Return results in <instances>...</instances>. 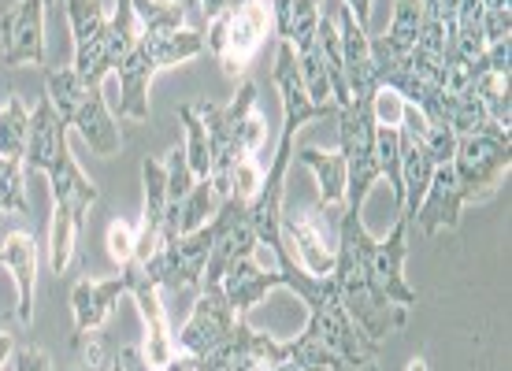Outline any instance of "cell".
Here are the masks:
<instances>
[{"mask_svg": "<svg viewBox=\"0 0 512 371\" xmlns=\"http://www.w3.org/2000/svg\"><path fill=\"white\" fill-rule=\"evenodd\" d=\"M483 60H487V71H494V75H505V78H509L512 38H509V41H494V45H487V52H483Z\"/></svg>", "mask_w": 512, "mask_h": 371, "instance_id": "d590c367", "label": "cell"}, {"mask_svg": "<svg viewBox=\"0 0 512 371\" xmlns=\"http://www.w3.org/2000/svg\"><path fill=\"white\" fill-rule=\"evenodd\" d=\"M12 349H15L12 334L0 331V371H4V364H8V357H12Z\"/></svg>", "mask_w": 512, "mask_h": 371, "instance_id": "60d3db41", "label": "cell"}, {"mask_svg": "<svg viewBox=\"0 0 512 371\" xmlns=\"http://www.w3.org/2000/svg\"><path fill=\"white\" fill-rule=\"evenodd\" d=\"M104 245H108V256L116 260L119 268L134 260V227L127 219H112L108 223V234H104Z\"/></svg>", "mask_w": 512, "mask_h": 371, "instance_id": "4dcf8cb0", "label": "cell"}, {"mask_svg": "<svg viewBox=\"0 0 512 371\" xmlns=\"http://www.w3.org/2000/svg\"><path fill=\"white\" fill-rule=\"evenodd\" d=\"M130 4H134V15H138L145 34H171V30L186 26L182 4H175V0H130Z\"/></svg>", "mask_w": 512, "mask_h": 371, "instance_id": "f1b7e54d", "label": "cell"}, {"mask_svg": "<svg viewBox=\"0 0 512 371\" xmlns=\"http://www.w3.org/2000/svg\"><path fill=\"white\" fill-rule=\"evenodd\" d=\"M201 4V12H205V19L212 23V19H219V15H227L231 8H238L242 0H197Z\"/></svg>", "mask_w": 512, "mask_h": 371, "instance_id": "74e56055", "label": "cell"}, {"mask_svg": "<svg viewBox=\"0 0 512 371\" xmlns=\"http://www.w3.org/2000/svg\"><path fill=\"white\" fill-rule=\"evenodd\" d=\"M108 371H123V368H119V360H112V368H108Z\"/></svg>", "mask_w": 512, "mask_h": 371, "instance_id": "f6af8a7d", "label": "cell"}, {"mask_svg": "<svg viewBox=\"0 0 512 371\" xmlns=\"http://www.w3.org/2000/svg\"><path fill=\"white\" fill-rule=\"evenodd\" d=\"M205 52V34L201 30H171V34H141L138 45L123 56V64L116 67L119 75V112L134 123L149 119V82L156 71L186 60H197Z\"/></svg>", "mask_w": 512, "mask_h": 371, "instance_id": "3957f363", "label": "cell"}, {"mask_svg": "<svg viewBox=\"0 0 512 371\" xmlns=\"http://www.w3.org/2000/svg\"><path fill=\"white\" fill-rule=\"evenodd\" d=\"M123 279H127V294L138 301L141 323H145V349H141V353H145V360L160 371L167 360L179 353V349H175L171 323H167V312H164V305H160V286L145 275V268H141L138 260L123 264Z\"/></svg>", "mask_w": 512, "mask_h": 371, "instance_id": "4fadbf2b", "label": "cell"}, {"mask_svg": "<svg viewBox=\"0 0 512 371\" xmlns=\"http://www.w3.org/2000/svg\"><path fill=\"white\" fill-rule=\"evenodd\" d=\"M119 368L123 371H156L153 364H149V360H145V353H141V349H134V346H123L119 349Z\"/></svg>", "mask_w": 512, "mask_h": 371, "instance_id": "8d00e7d4", "label": "cell"}, {"mask_svg": "<svg viewBox=\"0 0 512 371\" xmlns=\"http://www.w3.org/2000/svg\"><path fill=\"white\" fill-rule=\"evenodd\" d=\"M316 4H323V0H316Z\"/></svg>", "mask_w": 512, "mask_h": 371, "instance_id": "7dc6e473", "label": "cell"}, {"mask_svg": "<svg viewBox=\"0 0 512 371\" xmlns=\"http://www.w3.org/2000/svg\"><path fill=\"white\" fill-rule=\"evenodd\" d=\"M197 116L205 119L208 145H212V175H208V182H212L219 201H227L234 167L260 153V145L268 138V123L256 112V86L242 82L227 108L208 101L197 104Z\"/></svg>", "mask_w": 512, "mask_h": 371, "instance_id": "6da1fadb", "label": "cell"}, {"mask_svg": "<svg viewBox=\"0 0 512 371\" xmlns=\"http://www.w3.org/2000/svg\"><path fill=\"white\" fill-rule=\"evenodd\" d=\"M0 256H4V268L12 271L15 290H19V323L34 320V275H38V242L34 234L26 231H8L4 245H0Z\"/></svg>", "mask_w": 512, "mask_h": 371, "instance_id": "d6986e66", "label": "cell"}, {"mask_svg": "<svg viewBox=\"0 0 512 371\" xmlns=\"http://www.w3.org/2000/svg\"><path fill=\"white\" fill-rule=\"evenodd\" d=\"M141 186H145V197H141V219L138 227H134V260L145 264L160 249V234H164V216H167L164 160H156V156L141 160Z\"/></svg>", "mask_w": 512, "mask_h": 371, "instance_id": "5bb4252c", "label": "cell"}, {"mask_svg": "<svg viewBox=\"0 0 512 371\" xmlns=\"http://www.w3.org/2000/svg\"><path fill=\"white\" fill-rule=\"evenodd\" d=\"M279 286V271H268L256 264V253L249 256H234L227 271H223V279H219V290L223 297L234 305L238 316H245L249 308L260 301V297H268V290Z\"/></svg>", "mask_w": 512, "mask_h": 371, "instance_id": "ac0fdd59", "label": "cell"}, {"mask_svg": "<svg viewBox=\"0 0 512 371\" xmlns=\"http://www.w3.org/2000/svg\"><path fill=\"white\" fill-rule=\"evenodd\" d=\"M67 23L75 34V71L86 86H104L112 67L104 60V30H108V12L101 0H64Z\"/></svg>", "mask_w": 512, "mask_h": 371, "instance_id": "30bf717a", "label": "cell"}, {"mask_svg": "<svg viewBox=\"0 0 512 371\" xmlns=\"http://www.w3.org/2000/svg\"><path fill=\"white\" fill-rule=\"evenodd\" d=\"M160 371H197V360H193L190 353H175Z\"/></svg>", "mask_w": 512, "mask_h": 371, "instance_id": "f35d334b", "label": "cell"}, {"mask_svg": "<svg viewBox=\"0 0 512 371\" xmlns=\"http://www.w3.org/2000/svg\"><path fill=\"white\" fill-rule=\"evenodd\" d=\"M338 153L346 160V208L364 212V197L379 179V164H375V119L372 101H349L338 108Z\"/></svg>", "mask_w": 512, "mask_h": 371, "instance_id": "52a82bcc", "label": "cell"}, {"mask_svg": "<svg viewBox=\"0 0 512 371\" xmlns=\"http://www.w3.org/2000/svg\"><path fill=\"white\" fill-rule=\"evenodd\" d=\"M0 64H45V0H15L0 15Z\"/></svg>", "mask_w": 512, "mask_h": 371, "instance_id": "7c38bea8", "label": "cell"}, {"mask_svg": "<svg viewBox=\"0 0 512 371\" xmlns=\"http://www.w3.org/2000/svg\"><path fill=\"white\" fill-rule=\"evenodd\" d=\"M349 12L357 15V23L360 26H368V15H372V0H342Z\"/></svg>", "mask_w": 512, "mask_h": 371, "instance_id": "ab89813d", "label": "cell"}, {"mask_svg": "<svg viewBox=\"0 0 512 371\" xmlns=\"http://www.w3.org/2000/svg\"><path fill=\"white\" fill-rule=\"evenodd\" d=\"M290 4H294V0H271V12H275V26H279L282 19H286V12H290Z\"/></svg>", "mask_w": 512, "mask_h": 371, "instance_id": "b9f144b4", "label": "cell"}, {"mask_svg": "<svg viewBox=\"0 0 512 371\" xmlns=\"http://www.w3.org/2000/svg\"><path fill=\"white\" fill-rule=\"evenodd\" d=\"M179 119H182V127H186L182 153H186V164H190L193 179H208V175H212V145H208L205 119L197 116V104H182Z\"/></svg>", "mask_w": 512, "mask_h": 371, "instance_id": "484cf974", "label": "cell"}, {"mask_svg": "<svg viewBox=\"0 0 512 371\" xmlns=\"http://www.w3.org/2000/svg\"><path fill=\"white\" fill-rule=\"evenodd\" d=\"M294 160L297 164H305L308 171L316 175L323 208L346 205L349 179H346V160H342V153H323V149H316V145H305V149H294Z\"/></svg>", "mask_w": 512, "mask_h": 371, "instance_id": "ffe728a7", "label": "cell"}, {"mask_svg": "<svg viewBox=\"0 0 512 371\" xmlns=\"http://www.w3.org/2000/svg\"><path fill=\"white\" fill-rule=\"evenodd\" d=\"M141 34H145V30H141L138 15H134V4H130V0H119L116 12L108 15V30H104V60H108L112 71H116V67L123 64V56L138 45Z\"/></svg>", "mask_w": 512, "mask_h": 371, "instance_id": "603a6c76", "label": "cell"}, {"mask_svg": "<svg viewBox=\"0 0 512 371\" xmlns=\"http://www.w3.org/2000/svg\"><path fill=\"white\" fill-rule=\"evenodd\" d=\"M475 97L483 104V112L490 116V123H498L501 130L512 127V101H509V78L483 71L475 78Z\"/></svg>", "mask_w": 512, "mask_h": 371, "instance_id": "83f0119b", "label": "cell"}, {"mask_svg": "<svg viewBox=\"0 0 512 371\" xmlns=\"http://www.w3.org/2000/svg\"><path fill=\"white\" fill-rule=\"evenodd\" d=\"M212 245H216V219H208L201 231L179 234V238L164 242L141 268L160 290H201Z\"/></svg>", "mask_w": 512, "mask_h": 371, "instance_id": "ba28073f", "label": "cell"}, {"mask_svg": "<svg viewBox=\"0 0 512 371\" xmlns=\"http://www.w3.org/2000/svg\"><path fill=\"white\" fill-rule=\"evenodd\" d=\"M423 149L431 153L435 167L449 164V160H453V153H457V134H453L449 127H431L427 134H423Z\"/></svg>", "mask_w": 512, "mask_h": 371, "instance_id": "d6a6232c", "label": "cell"}, {"mask_svg": "<svg viewBox=\"0 0 512 371\" xmlns=\"http://www.w3.org/2000/svg\"><path fill=\"white\" fill-rule=\"evenodd\" d=\"M409 371H427V360L416 357V360H412V364H409Z\"/></svg>", "mask_w": 512, "mask_h": 371, "instance_id": "ee69618b", "label": "cell"}, {"mask_svg": "<svg viewBox=\"0 0 512 371\" xmlns=\"http://www.w3.org/2000/svg\"><path fill=\"white\" fill-rule=\"evenodd\" d=\"M483 38L487 45L512 38V8H483Z\"/></svg>", "mask_w": 512, "mask_h": 371, "instance_id": "836d02e7", "label": "cell"}, {"mask_svg": "<svg viewBox=\"0 0 512 371\" xmlns=\"http://www.w3.org/2000/svg\"><path fill=\"white\" fill-rule=\"evenodd\" d=\"M26 134H30V112L19 97L0 108V156L26 160Z\"/></svg>", "mask_w": 512, "mask_h": 371, "instance_id": "4316f807", "label": "cell"}, {"mask_svg": "<svg viewBox=\"0 0 512 371\" xmlns=\"http://www.w3.org/2000/svg\"><path fill=\"white\" fill-rule=\"evenodd\" d=\"M338 223L353 234V245H357V253H360V260H364L368 275H372L375 290L397 308L420 305L416 290L405 282V256H409V223L412 219L397 216L394 231L386 234V238H372V234H368V227H364V219H360L357 208H346Z\"/></svg>", "mask_w": 512, "mask_h": 371, "instance_id": "5b68a950", "label": "cell"}, {"mask_svg": "<svg viewBox=\"0 0 512 371\" xmlns=\"http://www.w3.org/2000/svg\"><path fill=\"white\" fill-rule=\"evenodd\" d=\"M275 338L256 334L245 320L234 327V353H231V371H271V357H275Z\"/></svg>", "mask_w": 512, "mask_h": 371, "instance_id": "d4e9b609", "label": "cell"}, {"mask_svg": "<svg viewBox=\"0 0 512 371\" xmlns=\"http://www.w3.org/2000/svg\"><path fill=\"white\" fill-rule=\"evenodd\" d=\"M86 231V216L71 205H52V231H49V264L56 275H64L75 260L78 234Z\"/></svg>", "mask_w": 512, "mask_h": 371, "instance_id": "7402d4cb", "label": "cell"}, {"mask_svg": "<svg viewBox=\"0 0 512 371\" xmlns=\"http://www.w3.org/2000/svg\"><path fill=\"white\" fill-rule=\"evenodd\" d=\"M52 4H56V0H45V8H52Z\"/></svg>", "mask_w": 512, "mask_h": 371, "instance_id": "bcb514c9", "label": "cell"}, {"mask_svg": "<svg viewBox=\"0 0 512 371\" xmlns=\"http://www.w3.org/2000/svg\"><path fill=\"white\" fill-rule=\"evenodd\" d=\"M512 164V138L505 130L498 134H468L457 138V153H453V171L461 190L472 201H487L490 193H498L501 179Z\"/></svg>", "mask_w": 512, "mask_h": 371, "instance_id": "9c48e42d", "label": "cell"}, {"mask_svg": "<svg viewBox=\"0 0 512 371\" xmlns=\"http://www.w3.org/2000/svg\"><path fill=\"white\" fill-rule=\"evenodd\" d=\"M271 371H346V368H342V360L334 357L320 338H312L305 331L297 342H279L275 346Z\"/></svg>", "mask_w": 512, "mask_h": 371, "instance_id": "44dd1931", "label": "cell"}, {"mask_svg": "<svg viewBox=\"0 0 512 371\" xmlns=\"http://www.w3.org/2000/svg\"><path fill=\"white\" fill-rule=\"evenodd\" d=\"M127 294V279H82L71 290V312H75V334L86 338V334L101 331L104 320L116 312L119 297Z\"/></svg>", "mask_w": 512, "mask_h": 371, "instance_id": "e0dca14e", "label": "cell"}, {"mask_svg": "<svg viewBox=\"0 0 512 371\" xmlns=\"http://www.w3.org/2000/svg\"><path fill=\"white\" fill-rule=\"evenodd\" d=\"M260 186H264V167L256 164V156H249V160H242V164L234 167L231 193H227V197L242 201V205H253L256 193H260Z\"/></svg>", "mask_w": 512, "mask_h": 371, "instance_id": "f546056e", "label": "cell"}, {"mask_svg": "<svg viewBox=\"0 0 512 371\" xmlns=\"http://www.w3.org/2000/svg\"><path fill=\"white\" fill-rule=\"evenodd\" d=\"M15 371H56V364L38 346H23L15 349Z\"/></svg>", "mask_w": 512, "mask_h": 371, "instance_id": "e575fe53", "label": "cell"}, {"mask_svg": "<svg viewBox=\"0 0 512 371\" xmlns=\"http://www.w3.org/2000/svg\"><path fill=\"white\" fill-rule=\"evenodd\" d=\"M238 312L234 305L223 297L219 286H201V297L193 305L190 320L175 334V349L179 353H190V357H201L208 349H219L223 342H231L234 327H238Z\"/></svg>", "mask_w": 512, "mask_h": 371, "instance_id": "8fae6325", "label": "cell"}, {"mask_svg": "<svg viewBox=\"0 0 512 371\" xmlns=\"http://www.w3.org/2000/svg\"><path fill=\"white\" fill-rule=\"evenodd\" d=\"M271 30H275L271 0H242L238 8L208 23L205 52L216 56L227 78H242Z\"/></svg>", "mask_w": 512, "mask_h": 371, "instance_id": "8992f818", "label": "cell"}, {"mask_svg": "<svg viewBox=\"0 0 512 371\" xmlns=\"http://www.w3.org/2000/svg\"><path fill=\"white\" fill-rule=\"evenodd\" d=\"M468 205V193L461 190V182H457V171H453V160L442 167H435V175H431V186L423 193L420 208L412 212V219L420 223L423 234H438L442 227H457L461 223V208Z\"/></svg>", "mask_w": 512, "mask_h": 371, "instance_id": "9a60e30c", "label": "cell"}, {"mask_svg": "<svg viewBox=\"0 0 512 371\" xmlns=\"http://www.w3.org/2000/svg\"><path fill=\"white\" fill-rule=\"evenodd\" d=\"M420 19H423L420 0H397L394 4V19L386 26V34H379V41H383L386 52H390L394 60H409L412 45H416V34H420Z\"/></svg>", "mask_w": 512, "mask_h": 371, "instance_id": "cb8c5ba5", "label": "cell"}, {"mask_svg": "<svg viewBox=\"0 0 512 371\" xmlns=\"http://www.w3.org/2000/svg\"><path fill=\"white\" fill-rule=\"evenodd\" d=\"M483 8H512V0H479Z\"/></svg>", "mask_w": 512, "mask_h": 371, "instance_id": "7bdbcfd3", "label": "cell"}, {"mask_svg": "<svg viewBox=\"0 0 512 371\" xmlns=\"http://www.w3.org/2000/svg\"><path fill=\"white\" fill-rule=\"evenodd\" d=\"M26 167L45 171L52 186V205H71L82 216L97 205V186L75 164L71 145H67V123L56 116L52 101H45L30 112V134H26Z\"/></svg>", "mask_w": 512, "mask_h": 371, "instance_id": "7a4b0ae2", "label": "cell"}, {"mask_svg": "<svg viewBox=\"0 0 512 371\" xmlns=\"http://www.w3.org/2000/svg\"><path fill=\"white\" fill-rule=\"evenodd\" d=\"M45 97L52 101L56 116L67 123V130L71 127L78 130V138L90 145V153L97 156L119 153L123 138H119L116 119H112L108 104H104L101 86H86L71 67H60V71L45 75Z\"/></svg>", "mask_w": 512, "mask_h": 371, "instance_id": "277c9868", "label": "cell"}, {"mask_svg": "<svg viewBox=\"0 0 512 371\" xmlns=\"http://www.w3.org/2000/svg\"><path fill=\"white\" fill-rule=\"evenodd\" d=\"M401 116H405V101H401V93L386 90V86L372 93L375 127H401Z\"/></svg>", "mask_w": 512, "mask_h": 371, "instance_id": "1f68e13d", "label": "cell"}, {"mask_svg": "<svg viewBox=\"0 0 512 371\" xmlns=\"http://www.w3.org/2000/svg\"><path fill=\"white\" fill-rule=\"evenodd\" d=\"M279 231L286 249L294 253V260L308 275H331L334 271V245H327V234L320 231V223L308 212H286L282 208Z\"/></svg>", "mask_w": 512, "mask_h": 371, "instance_id": "2e32d148", "label": "cell"}]
</instances>
